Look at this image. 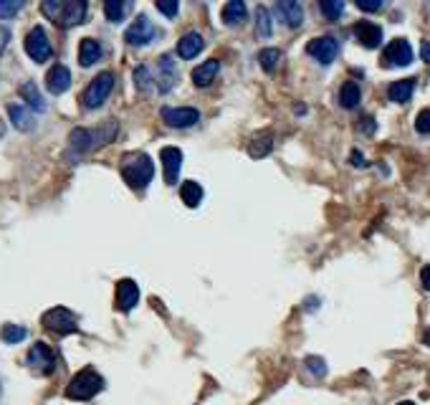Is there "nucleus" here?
I'll list each match as a JSON object with an SVG mask.
<instances>
[{
	"label": "nucleus",
	"instance_id": "nucleus-1",
	"mask_svg": "<svg viewBox=\"0 0 430 405\" xmlns=\"http://www.w3.org/2000/svg\"><path fill=\"white\" fill-rule=\"evenodd\" d=\"M41 10L56 26L74 29V26L86 21L89 3H83V0H46V3H41Z\"/></svg>",
	"mask_w": 430,
	"mask_h": 405
},
{
	"label": "nucleus",
	"instance_id": "nucleus-5",
	"mask_svg": "<svg viewBox=\"0 0 430 405\" xmlns=\"http://www.w3.org/2000/svg\"><path fill=\"white\" fill-rule=\"evenodd\" d=\"M41 324L49 329V332H54V335H58V337H66V335L79 332L77 317H74V312H69L66 307L49 309V312L41 317Z\"/></svg>",
	"mask_w": 430,
	"mask_h": 405
},
{
	"label": "nucleus",
	"instance_id": "nucleus-29",
	"mask_svg": "<svg viewBox=\"0 0 430 405\" xmlns=\"http://www.w3.org/2000/svg\"><path fill=\"white\" fill-rule=\"evenodd\" d=\"M132 79H134V86H137L139 94H150V91H152L154 79H152V71H150V66H145V63H139L137 69H134Z\"/></svg>",
	"mask_w": 430,
	"mask_h": 405
},
{
	"label": "nucleus",
	"instance_id": "nucleus-28",
	"mask_svg": "<svg viewBox=\"0 0 430 405\" xmlns=\"http://www.w3.org/2000/svg\"><path fill=\"white\" fill-rule=\"evenodd\" d=\"M271 150H273V137H271L269 132L253 137V142L248 145V154L253 157V160H261V157L271 154Z\"/></svg>",
	"mask_w": 430,
	"mask_h": 405
},
{
	"label": "nucleus",
	"instance_id": "nucleus-33",
	"mask_svg": "<svg viewBox=\"0 0 430 405\" xmlns=\"http://www.w3.org/2000/svg\"><path fill=\"white\" fill-rule=\"evenodd\" d=\"M256 35L258 38H271V15L264 6L256 8Z\"/></svg>",
	"mask_w": 430,
	"mask_h": 405
},
{
	"label": "nucleus",
	"instance_id": "nucleus-15",
	"mask_svg": "<svg viewBox=\"0 0 430 405\" xmlns=\"http://www.w3.org/2000/svg\"><path fill=\"white\" fill-rule=\"evenodd\" d=\"M69 86H71L69 66L54 63V66L49 69V74H46V89H49L54 97H58V94H63V91H69Z\"/></svg>",
	"mask_w": 430,
	"mask_h": 405
},
{
	"label": "nucleus",
	"instance_id": "nucleus-42",
	"mask_svg": "<svg viewBox=\"0 0 430 405\" xmlns=\"http://www.w3.org/2000/svg\"><path fill=\"white\" fill-rule=\"evenodd\" d=\"M352 165H354V168H365V157H362L360 150H354V152H352Z\"/></svg>",
	"mask_w": 430,
	"mask_h": 405
},
{
	"label": "nucleus",
	"instance_id": "nucleus-8",
	"mask_svg": "<svg viewBox=\"0 0 430 405\" xmlns=\"http://www.w3.org/2000/svg\"><path fill=\"white\" fill-rule=\"evenodd\" d=\"M26 365L35 375H51L56 370V352L46 342H33L26 355Z\"/></svg>",
	"mask_w": 430,
	"mask_h": 405
},
{
	"label": "nucleus",
	"instance_id": "nucleus-2",
	"mask_svg": "<svg viewBox=\"0 0 430 405\" xmlns=\"http://www.w3.org/2000/svg\"><path fill=\"white\" fill-rule=\"evenodd\" d=\"M122 177L127 180V185L134 190H145L150 182L154 180V162L150 154L134 152L127 154L122 160Z\"/></svg>",
	"mask_w": 430,
	"mask_h": 405
},
{
	"label": "nucleus",
	"instance_id": "nucleus-20",
	"mask_svg": "<svg viewBox=\"0 0 430 405\" xmlns=\"http://www.w3.org/2000/svg\"><path fill=\"white\" fill-rule=\"evenodd\" d=\"M202 49H205L202 35L198 33V31H190V33L182 35L180 43H177V56L180 58H195V56H200Z\"/></svg>",
	"mask_w": 430,
	"mask_h": 405
},
{
	"label": "nucleus",
	"instance_id": "nucleus-7",
	"mask_svg": "<svg viewBox=\"0 0 430 405\" xmlns=\"http://www.w3.org/2000/svg\"><path fill=\"white\" fill-rule=\"evenodd\" d=\"M26 54L33 58L35 63L49 61V58L54 56V46H51L49 33H46V29H43V26H33V29L28 31V35H26Z\"/></svg>",
	"mask_w": 430,
	"mask_h": 405
},
{
	"label": "nucleus",
	"instance_id": "nucleus-12",
	"mask_svg": "<svg viewBox=\"0 0 430 405\" xmlns=\"http://www.w3.org/2000/svg\"><path fill=\"white\" fill-rule=\"evenodd\" d=\"M273 13L289 29H298L304 23V6L296 3V0H278L276 6H273Z\"/></svg>",
	"mask_w": 430,
	"mask_h": 405
},
{
	"label": "nucleus",
	"instance_id": "nucleus-16",
	"mask_svg": "<svg viewBox=\"0 0 430 405\" xmlns=\"http://www.w3.org/2000/svg\"><path fill=\"white\" fill-rule=\"evenodd\" d=\"M137 301H139V287H137V281L132 279H122L117 284V309L119 312H132L134 307H137Z\"/></svg>",
	"mask_w": 430,
	"mask_h": 405
},
{
	"label": "nucleus",
	"instance_id": "nucleus-41",
	"mask_svg": "<svg viewBox=\"0 0 430 405\" xmlns=\"http://www.w3.org/2000/svg\"><path fill=\"white\" fill-rule=\"evenodd\" d=\"M360 129L362 132H369V134L375 132V122H372V117H365V122L360 125Z\"/></svg>",
	"mask_w": 430,
	"mask_h": 405
},
{
	"label": "nucleus",
	"instance_id": "nucleus-36",
	"mask_svg": "<svg viewBox=\"0 0 430 405\" xmlns=\"http://www.w3.org/2000/svg\"><path fill=\"white\" fill-rule=\"evenodd\" d=\"M154 8H157L160 13H165L167 18H175V15H177V10H180V6H177L175 0H157V3H154Z\"/></svg>",
	"mask_w": 430,
	"mask_h": 405
},
{
	"label": "nucleus",
	"instance_id": "nucleus-38",
	"mask_svg": "<svg viewBox=\"0 0 430 405\" xmlns=\"http://www.w3.org/2000/svg\"><path fill=\"white\" fill-rule=\"evenodd\" d=\"M357 8L365 13H377V10H382V3L380 0H357Z\"/></svg>",
	"mask_w": 430,
	"mask_h": 405
},
{
	"label": "nucleus",
	"instance_id": "nucleus-31",
	"mask_svg": "<svg viewBox=\"0 0 430 405\" xmlns=\"http://www.w3.org/2000/svg\"><path fill=\"white\" fill-rule=\"evenodd\" d=\"M0 337H3V342H8V344H18L28 337V329L21 327V324H3Z\"/></svg>",
	"mask_w": 430,
	"mask_h": 405
},
{
	"label": "nucleus",
	"instance_id": "nucleus-14",
	"mask_svg": "<svg viewBox=\"0 0 430 405\" xmlns=\"http://www.w3.org/2000/svg\"><path fill=\"white\" fill-rule=\"evenodd\" d=\"M154 84L162 94L167 91H173V86L177 84V66H175V58L170 54L160 56V63H157V79H154Z\"/></svg>",
	"mask_w": 430,
	"mask_h": 405
},
{
	"label": "nucleus",
	"instance_id": "nucleus-43",
	"mask_svg": "<svg viewBox=\"0 0 430 405\" xmlns=\"http://www.w3.org/2000/svg\"><path fill=\"white\" fill-rule=\"evenodd\" d=\"M420 58L425 63H430V41H423V46H420Z\"/></svg>",
	"mask_w": 430,
	"mask_h": 405
},
{
	"label": "nucleus",
	"instance_id": "nucleus-19",
	"mask_svg": "<svg viewBox=\"0 0 430 405\" xmlns=\"http://www.w3.org/2000/svg\"><path fill=\"white\" fill-rule=\"evenodd\" d=\"M102 56H104V49H102V43L97 38H81V43H79V63H81L83 69L99 63Z\"/></svg>",
	"mask_w": 430,
	"mask_h": 405
},
{
	"label": "nucleus",
	"instance_id": "nucleus-37",
	"mask_svg": "<svg viewBox=\"0 0 430 405\" xmlns=\"http://www.w3.org/2000/svg\"><path fill=\"white\" fill-rule=\"evenodd\" d=\"M415 132L430 134V109H423V112L415 117Z\"/></svg>",
	"mask_w": 430,
	"mask_h": 405
},
{
	"label": "nucleus",
	"instance_id": "nucleus-44",
	"mask_svg": "<svg viewBox=\"0 0 430 405\" xmlns=\"http://www.w3.org/2000/svg\"><path fill=\"white\" fill-rule=\"evenodd\" d=\"M423 342H425V344H428V347H430V327L425 329V335H423Z\"/></svg>",
	"mask_w": 430,
	"mask_h": 405
},
{
	"label": "nucleus",
	"instance_id": "nucleus-23",
	"mask_svg": "<svg viewBox=\"0 0 430 405\" xmlns=\"http://www.w3.org/2000/svg\"><path fill=\"white\" fill-rule=\"evenodd\" d=\"M413 91H415V79H400V81H392L388 86V97L395 104H405L413 99Z\"/></svg>",
	"mask_w": 430,
	"mask_h": 405
},
{
	"label": "nucleus",
	"instance_id": "nucleus-21",
	"mask_svg": "<svg viewBox=\"0 0 430 405\" xmlns=\"http://www.w3.org/2000/svg\"><path fill=\"white\" fill-rule=\"evenodd\" d=\"M8 117L13 122L15 129H21V132H33L35 129V119H33V112L26 109L21 104H8Z\"/></svg>",
	"mask_w": 430,
	"mask_h": 405
},
{
	"label": "nucleus",
	"instance_id": "nucleus-47",
	"mask_svg": "<svg viewBox=\"0 0 430 405\" xmlns=\"http://www.w3.org/2000/svg\"><path fill=\"white\" fill-rule=\"evenodd\" d=\"M428 10H430V6H428Z\"/></svg>",
	"mask_w": 430,
	"mask_h": 405
},
{
	"label": "nucleus",
	"instance_id": "nucleus-30",
	"mask_svg": "<svg viewBox=\"0 0 430 405\" xmlns=\"http://www.w3.org/2000/svg\"><path fill=\"white\" fill-rule=\"evenodd\" d=\"M281 58H284V54H281L278 49L258 51V63H261V69H264L266 74H273V71L281 66Z\"/></svg>",
	"mask_w": 430,
	"mask_h": 405
},
{
	"label": "nucleus",
	"instance_id": "nucleus-13",
	"mask_svg": "<svg viewBox=\"0 0 430 405\" xmlns=\"http://www.w3.org/2000/svg\"><path fill=\"white\" fill-rule=\"evenodd\" d=\"M160 160H162V170H165V182L167 185H175L177 177H180V170H182V150L180 147H162L160 152Z\"/></svg>",
	"mask_w": 430,
	"mask_h": 405
},
{
	"label": "nucleus",
	"instance_id": "nucleus-9",
	"mask_svg": "<svg viewBox=\"0 0 430 405\" xmlns=\"http://www.w3.org/2000/svg\"><path fill=\"white\" fill-rule=\"evenodd\" d=\"M160 117L167 127H175V129H188L200 122V112L195 106H162Z\"/></svg>",
	"mask_w": 430,
	"mask_h": 405
},
{
	"label": "nucleus",
	"instance_id": "nucleus-10",
	"mask_svg": "<svg viewBox=\"0 0 430 405\" xmlns=\"http://www.w3.org/2000/svg\"><path fill=\"white\" fill-rule=\"evenodd\" d=\"M157 38V29L147 15H137L132 21V26L125 31V41L129 46H150Z\"/></svg>",
	"mask_w": 430,
	"mask_h": 405
},
{
	"label": "nucleus",
	"instance_id": "nucleus-40",
	"mask_svg": "<svg viewBox=\"0 0 430 405\" xmlns=\"http://www.w3.org/2000/svg\"><path fill=\"white\" fill-rule=\"evenodd\" d=\"M420 281H423V289L430 292V266H423V269H420Z\"/></svg>",
	"mask_w": 430,
	"mask_h": 405
},
{
	"label": "nucleus",
	"instance_id": "nucleus-39",
	"mask_svg": "<svg viewBox=\"0 0 430 405\" xmlns=\"http://www.w3.org/2000/svg\"><path fill=\"white\" fill-rule=\"evenodd\" d=\"M8 41H10V31L6 26H0V56H3V51H6Z\"/></svg>",
	"mask_w": 430,
	"mask_h": 405
},
{
	"label": "nucleus",
	"instance_id": "nucleus-17",
	"mask_svg": "<svg viewBox=\"0 0 430 405\" xmlns=\"http://www.w3.org/2000/svg\"><path fill=\"white\" fill-rule=\"evenodd\" d=\"M354 35L365 49H377L382 43V29L372 21H360L354 23Z\"/></svg>",
	"mask_w": 430,
	"mask_h": 405
},
{
	"label": "nucleus",
	"instance_id": "nucleus-45",
	"mask_svg": "<svg viewBox=\"0 0 430 405\" xmlns=\"http://www.w3.org/2000/svg\"><path fill=\"white\" fill-rule=\"evenodd\" d=\"M397 405H415L413 400H403V403H397Z\"/></svg>",
	"mask_w": 430,
	"mask_h": 405
},
{
	"label": "nucleus",
	"instance_id": "nucleus-3",
	"mask_svg": "<svg viewBox=\"0 0 430 405\" xmlns=\"http://www.w3.org/2000/svg\"><path fill=\"white\" fill-rule=\"evenodd\" d=\"M104 390V377L99 375L94 367H83L77 375L71 377V383L66 385V398L69 400H91L94 395Z\"/></svg>",
	"mask_w": 430,
	"mask_h": 405
},
{
	"label": "nucleus",
	"instance_id": "nucleus-26",
	"mask_svg": "<svg viewBox=\"0 0 430 405\" xmlns=\"http://www.w3.org/2000/svg\"><path fill=\"white\" fill-rule=\"evenodd\" d=\"M180 200L188 205V208H198L202 202V185L195 180H188L180 185Z\"/></svg>",
	"mask_w": 430,
	"mask_h": 405
},
{
	"label": "nucleus",
	"instance_id": "nucleus-6",
	"mask_svg": "<svg viewBox=\"0 0 430 405\" xmlns=\"http://www.w3.org/2000/svg\"><path fill=\"white\" fill-rule=\"evenodd\" d=\"M413 46L408 38H392L388 43V49L382 51V66L385 69H403L413 63Z\"/></svg>",
	"mask_w": 430,
	"mask_h": 405
},
{
	"label": "nucleus",
	"instance_id": "nucleus-4",
	"mask_svg": "<svg viewBox=\"0 0 430 405\" xmlns=\"http://www.w3.org/2000/svg\"><path fill=\"white\" fill-rule=\"evenodd\" d=\"M111 89H114V74H111V71H102V74L83 89L81 106L83 109H99V106H104Z\"/></svg>",
	"mask_w": 430,
	"mask_h": 405
},
{
	"label": "nucleus",
	"instance_id": "nucleus-32",
	"mask_svg": "<svg viewBox=\"0 0 430 405\" xmlns=\"http://www.w3.org/2000/svg\"><path fill=\"white\" fill-rule=\"evenodd\" d=\"M319 10L326 21H340L342 13H344V3L342 0H321Z\"/></svg>",
	"mask_w": 430,
	"mask_h": 405
},
{
	"label": "nucleus",
	"instance_id": "nucleus-11",
	"mask_svg": "<svg viewBox=\"0 0 430 405\" xmlns=\"http://www.w3.org/2000/svg\"><path fill=\"white\" fill-rule=\"evenodd\" d=\"M306 54L312 58H317L319 63H332L340 54V41L334 35H319V38H312L306 43Z\"/></svg>",
	"mask_w": 430,
	"mask_h": 405
},
{
	"label": "nucleus",
	"instance_id": "nucleus-27",
	"mask_svg": "<svg viewBox=\"0 0 430 405\" xmlns=\"http://www.w3.org/2000/svg\"><path fill=\"white\" fill-rule=\"evenodd\" d=\"M21 97L26 99V104L33 109V112H46V102H43L41 91H38V86L33 84V81H26V84L21 86Z\"/></svg>",
	"mask_w": 430,
	"mask_h": 405
},
{
	"label": "nucleus",
	"instance_id": "nucleus-34",
	"mask_svg": "<svg viewBox=\"0 0 430 405\" xmlns=\"http://www.w3.org/2000/svg\"><path fill=\"white\" fill-rule=\"evenodd\" d=\"M23 10L21 0H0V18H15Z\"/></svg>",
	"mask_w": 430,
	"mask_h": 405
},
{
	"label": "nucleus",
	"instance_id": "nucleus-35",
	"mask_svg": "<svg viewBox=\"0 0 430 405\" xmlns=\"http://www.w3.org/2000/svg\"><path fill=\"white\" fill-rule=\"evenodd\" d=\"M304 367H306L309 372H312V375L317 377V380H321V377L326 375V363L321 360V357H306V360H304Z\"/></svg>",
	"mask_w": 430,
	"mask_h": 405
},
{
	"label": "nucleus",
	"instance_id": "nucleus-22",
	"mask_svg": "<svg viewBox=\"0 0 430 405\" xmlns=\"http://www.w3.org/2000/svg\"><path fill=\"white\" fill-rule=\"evenodd\" d=\"M221 18L225 26H230V29H233V26H241V23L248 18V6H246L243 0H230V3L223 6Z\"/></svg>",
	"mask_w": 430,
	"mask_h": 405
},
{
	"label": "nucleus",
	"instance_id": "nucleus-46",
	"mask_svg": "<svg viewBox=\"0 0 430 405\" xmlns=\"http://www.w3.org/2000/svg\"><path fill=\"white\" fill-rule=\"evenodd\" d=\"M0 398H3V380H0Z\"/></svg>",
	"mask_w": 430,
	"mask_h": 405
},
{
	"label": "nucleus",
	"instance_id": "nucleus-25",
	"mask_svg": "<svg viewBox=\"0 0 430 405\" xmlns=\"http://www.w3.org/2000/svg\"><path fill=\"white\" fill-rule=\"evenodd\" d=\"M129 10H134V3H125V0H106L104 3V15L109 23H122Z\"/></svg>",
	"mask_w": 430,
	"mask_h": 405
},
{
	"label": "nucleus",
	"instance_id": "nucleus-18",
	"mask_svg": "<svg viewBox=\"0 0 430 405\" xmlns=\"http://www.w3.org/2000/svg\"><path fill=\"white\" fill-rule=\"evenodd\" d=\"M218 74H221V61H218V58H210V61L200 63V66H195L193 74H190V79H193L195 86L205 89V86L213 84Z\"/></svg>",
	"mask_w": 430,
	"mask_h": 405
},
{
	"label": "nucleus",
	"instance_id": "nucleus-24",
	"mask_svg": "<svg viewBox=\"0 0 430 405\" xmlns=\"http://www.w3.org/2000/svg\"><path fill=\"white\" fill-rule=\"evenodd\" d=\"M362 102V89L357 81H344V84L340 86V104L344 106V109H357Z\"/></svg>",
	"mask_w": 430,
	"mask_h": 405
}]
</instances>
